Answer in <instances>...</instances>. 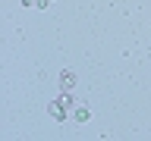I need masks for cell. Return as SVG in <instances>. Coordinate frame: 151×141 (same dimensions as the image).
<instances>
[{"instance_id": "cell-2", "label": "cell", "mask_w": 151, "mask_h": 141, "mask_svg": "<svg viewBox=\"0 0 151 141\" xmlns=\"http://www.w3.org/2000/svg\"><path fill=\"white\" fill-rule=\"evenodd\" d=\"M60 85H63V91H73L76 88V75L69 72V69H63V72H60Z\"/></svg>"}, {"instance_id": "cell-1", "label": "cell", "mask_w": 151, "mask_h": 141, "mask_svg": "<svg viewBox=\"0 0 151 141\" xmlns=\"http://www.w3.org/2000/svg\"><path fill=\"white\" fill-rule=\"evenodd\" d=\"M76 103H73V97H69V91L63 94V97H57V100H50V116H54L57 122H63V119H69V110H73Z\"/></svg>"}, {"instance_id": "cell-3", "label": "cell", "mask_w": 151, "mask_h": 141, "mask_svg": "<svg viewBox=\"0 0 151 141\" xmlns=\"http://www.w3.org/2000/svg\"><path fill=\"white\" fill-rule=\"evenodd\" d=\"M88 116H91L88 107H73V119H76V122H88Z\"/></svg>"}, {"instance_id": "cell-4", "label": "cell", "mask_w": 151, "mask_h": 141, "mask_svg": "<svg viewBox=\"0 0 151 141\" xmlns=\"http://www.w3.org/2000/svg\"><path fill=\"white\" fill-rule=\"evenodd\" d=\"M22 6H38V0H22Z\"/></svg>"}]
</instances>
